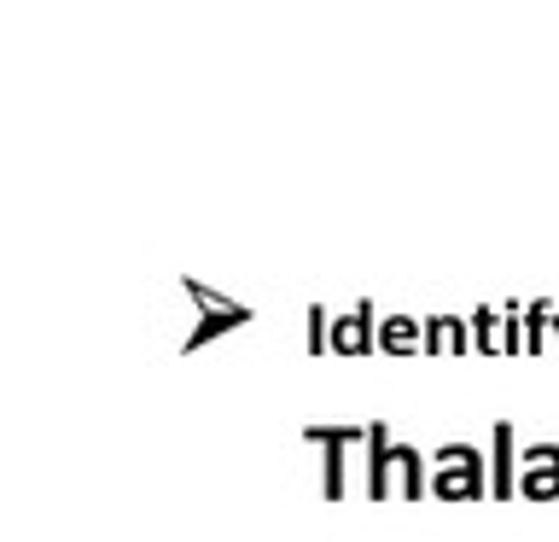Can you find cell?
<instances>
[{
	"instance_id": "cell-1",
	"label": "cell",
	"mask_w": 559,
	"mask_h": 542,
	"mask_svg": "<svg viewBox=\"0 0 559 542\" xmlns=\"http://www.w3.org/2000/svg\"><path fill=\"white\" fill-rule=\"evenodd\" d=\"M431 496L437 502H484V496H496L489 461L472 444H437L431 449Z\"/></svg>"
},
{
	"instance_id": "cell-2",
	"label": "cell",
	"mask_w": 559,
	"mask_h": 542,
	"mask_svg": "<svg viewBox=\"0 0 559 542\" xmlns=\"http://www.w3.org/2000/svg\"><path fill=\"white\" fill-rule=\"evenodd\" d=\"M181 292L192 297V304H199V327L187 332L181 350H204L210 339H222V332H239L245 321H251V304H234V297L210 292L204 280H181Z\"/></svg>"
},
{
	"instance_id": "cell-3",
	"label": "cell",
	"mask_w": 559,
	"mask_h": 542,
	"mask_svg": "<svg viewBox=\"0 0 559 542\" xmlns=\"http://www.w3.org/2000/svg\"><path fill=\"white\" fill-rule=\"evenodd\" d=\"M304 437L321 449V496L344 502V455H349V444H367V432L361 426H309Z\"/></svg>"
},
{
	"instance_id": "cell-4",
	"label": "cell",
	"mask_w": 559,
	"mask_h": 542,
	"mask_svg": "<svg viewBox=\"0 0 559 542\" xmlns=\"http://www.w3.org/2000/svg\"><path fill=\"white\" fill-rule=\"evenodd\" d=\"M396 496V437L384 420L367 426V502H391Z\"/></svg>"
},
{
	"instance_id": "cell-5",
	"label": "cell",
	"mask_w": 559,
	"mask_h": 542,
	"mask_svg": "<svg viewBox=\"0 0 559 542\" xmlns=\"http://www.w3.org/2000/svg\"><path fill=\"white\" fill-rule=\"evenodd\" d=\"M379 350V321H373V297H361L349 315L332 321V356H373Z\"/></svg>"
},
{
	"instance_id": "cell-6",
	"label": "cell",
	"mask_w": 559,
	"mask_h": 542,
	"mask_svg": "<svg viewBox=\"0 0 559 542\" xmlns=\"http://www.w3.org/2000/svg\"><path fill=\"white\" fill-rule=\"evenodd\" d=\"M472 344V321L461 315H426V356H466Z\"/></svg>"
},
{
	"instance_id": "cell-7",
	"label": "cell",
	"mask_w": 559,
	"mask_h": 542,
	"mask_svg": "<svg viewBox=\"0 0 559 542\" xmlns=\"http://www.w3.org/2000/svg\"><path fill=\"white\" fill-rule=\"evenodd\" d=\"M489 479H496V502H513V420H496V432H489Z\"/></svg>"
},
{
	"instance_id": "cell-8",
	"label": "cell",
	"mask_w": 559,
	"mask_h": 542,
	"mask_svg": "<svg viewBox=\"0 0 559 542\" xmlns=\"http://www.w3.org/2000/svg\"><path fill=\"white\" fill-rule=\"evenodd\" d=\"M379 350L384 356H414V350H426V321H414V315H384Z\"/></svg>"
},
{
	"instance_id": "cell-9",
	"label": "cell",
	"mask_w": 559,
	"mask_h": 542,
	"mask_svg": "<svg viewBox=\"0 0 559 542\" xmlns=\"http://www.w3.org/2000/svg\"><path fill=\"white\" fill-rule=\"evenodd\" d=\"M396 496H402V502H419V496H431L426 455H419L414 444H396Z\"/></svg>"
},
{
	"instance_id": "cell-10",
	"label": "cell",
	"mask_w": 559,
	"mask_h": 542,
	"mask_svg": "<svg viewBox=\"0 0 559 542\" xmlns=\"http://www.w3.org/2000/svg\"><path fill=\"white\" fill-rule=\"evenodd\" d=\"M472 344L478 356H507V327H501V309H472Z\"/></svg>"
},
{
	"instance_id": "cell-11",
	"label": "cell",
	"mask_w": 559,
	"mask_h": 542,
	"mask_svg": "<svg viewBox=\"0 0 559 542\" xmlns=\"http://www.w3.org/2000/svg\"><path fill=\"white\" fill-rule=\"evenodd\" d=\"M548 339H554V304L536 297V304H524V356H542Z\"/></svg>"
},
{
	"instance_id": "cell-12",
	"label": "cell",
	"mask_w": 559,
	"mask_h": 542,
	"mask_svg": "<svg viewBox=\"0 0 559 542\" xmlns=\"http://www.w3.org/2000/svg\"><path fill=\"white\" fill-rule=\"evenodd\" d=\"M519 496L559 502V461H554V467H519Z\"/></svg>"
},
{
	"instance_id": "cell-13",
	"label": "cell",
	"mask_w": 559,
	"mask_h": 542,
	"mask_svg": "<svg viewBox=\"0 0 559 542\" xmlns=\"http://www.w3.org/2000/svg\"><path fill=\"white\" fill-rule=\"evenodd\" d=\"M332 350V315L326 304H309V356H326Z\"/></svg>"
},
{
	"instance_id": "cell-14",
	"label": "cell",
	"mask_w": 559,
	"mask_h": 542,
	"mask_svg": "<svg viewBox=\"0 0 559 542\" xmlns=\"http://www.w3.org/2000/svg\"><path fill=\"white\" fill-rule=\"evenodd\" d=\"M554 461H559V444H548V437L519 449V467H554Z\"/></svg>"
},
{
	"instance_id": "cell-15",
	"label": "cell",
	"mask_w": 559,
	"mask_h": 542,
	"mask_svg": "<svg viewBox=\"0 0 559 542\" xmlns=\"http://www.w3.org/2000/svg\"><path fill=\"white\" fill-rule=\"evenodd\" d=\"M554 344H559V315H554Z\"/></svg>"
}]
</instances>
